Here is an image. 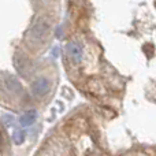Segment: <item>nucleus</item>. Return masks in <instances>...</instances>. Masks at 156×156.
<instances>
[{
    "label": "nucleus",
    "mask_w": 156,
    "mask_h": 156,
    "mask_svg": "<svg viewBox=\"0 0 156 156\" xmlns=\"http://www.w3.org/2000/svg\"><path fill=\"white\" fill-rule=\"evenodd\" d=\"M49 32H51V22L47 18H44V16L38 18L37 21L32 25V27H30V30H29V34H27L30 44H32V45L41 44L47 38V36L49 34Z\"/></svg>",
    "instance_id": "obj_1"
},
{
    "label": "nucleus",
    "mask_w": 156,
    "mask_h": 156,
    "mask_svg": "<svg viewBox=\"0 0 156 156\" xmlns=\"http://www.w3.org/2000/svg\"><path fill=\"white\" fill-rule=\"evenodd\" d=\"M30 89H32V94L34 97H43L51 90V81L49 78L41 76L33 81Z\"/></svg>",
    "instance_id": "obj_2"
},
{
    "label": "nucleus",
    "mask_w": 156,
    "mask_h": 156,
    "mask_svg": "<svg viewBox=\"0 0 156 156\" xmlns=\"http://www.w3.org/2000/svg\"><path fill=\"white\" fill-rule=\"evenodd\" d=\"M66 49H67V54H69V56H70V59L73 60V62L80 63L81 60H82V55H83L82 47H81L78 43L71 41V43L67 44V48Z\"/></svg>",
    "instance_id": "obj_3"
},
{
    "label": "nucleus",
    "mask_w": 156,
    "mask_h": 156,
    "mask_svg": "<svg viewBox=\"0 0 156 156\" xmlns=\"http://www.w3.org/2000/svg\"><path fill=\"white\" fill-rule=\"evenodd\" d=\"M36 119H37V112L34 110H30L19 118V123L22 126H30V125H33L36 122Z\"/></svg>",
    "instance_id": "obj_4"
},
{
    "label": "nucleus",
    "mask_w": 156,
    "mask_h": 156,
    "mask_svg": "<svg viewBox=\"0 0 156 156\" xmlns=\"http://www.w3.org/2000/svg\"><path fill=\"white\" fill-rule=\"evenodd\" d=\"M25 138H26V133H25V130L19 129V130H15L12 134V140L15 144H22L25 141Z\"/></svg>",
    "instance_id": "obj_5"
}]
</instances>
